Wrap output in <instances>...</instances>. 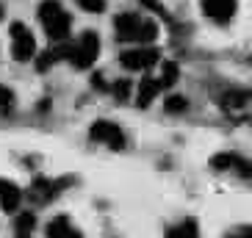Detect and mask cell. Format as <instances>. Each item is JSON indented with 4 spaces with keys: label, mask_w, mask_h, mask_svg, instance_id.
I'll return each instance as SVG.
<instances>
[{
    "label": "cell",
    "mask_w": 252,
    "mask_h": 238,
    "mask_svg": "<svg viewBox=\"0 0 252 238\" xmlns=\"http://www.w3.org/2000/svg\"><path fill=\"white\" fill-rule=\"evenodd\" d=\"M8 33H11V56H14L20 64L33 61V56H36V39H33V33H31L28 25L11 23Z\"/></svg>",
    "instance_id": "4"
},
{
    "label": "cell",
    "mask_w": 252,
    "mask_h": 238,
    "mask_svg": "<svg viewBox=\"0 0 252 238\" xmlns=\"http://www.w3.org/2000/svg\"><path fill=\"white\" fill-rule=\"evenodd\" d=\"M158 50L156 47H147V45H139L136 50H127L119 56V61H122V67L130 69V72H147L150 67H156L158 64Z\"/></svg>",
    "instance_id": "6"
},
{
    "label": "cell",
    "mask_w": 252,
    "mask_h": 238,
    "mask_svg": "<svg viewBox=\"0 0 252 238\" xmlns=\"http://www.w3.org/2000/svg\"><path fill=\"white\" fill-rule=\"evenodd\" d=\"M219 103H222V108L233 119H247V111H250V91L233 89V91H227Z\"/></svg>",
    "instance_id": "10"
},
{
    "label": "cell",
    "mask_w": 252,
    "mask_h": 238,
    "mask_svg": "<svg viewBox=\"0 0 252 238\" xmlns=\"http://www.w3.org/2000/svg\"><path fill=\"white\" fill-rule=\"evenodd\" d=\"M0 14H3V8H0Z\"/></svg>",
    "instance_id": "23"
},
{
    "label": "cell",
    "mask_w": 252,
    "mask_h": 238,
    "mask_svg": "<svg viewBox=\"0 0 252 238\" xmlns=\"http://www.w3.org/2000/svg\"><path fill=\"white\" fill-rule=\"evenodd\" d=\"M78 6H81L83 11L100 14V11H105V0H78Z\"/></svg>",
    "instance_id": "19"
},
{
    "label": "cell",
    "mask_w": 252,
    "mask_h": 238,
    "mask_svg": "<svg viewBox=\"0 0 252 238\" xmlns=\"http://www.w3.org/2000/svg\"><path fill=\"white\" fill-rule=\"evenodd\" d=\"M114 33L119 42H139V45H150L158 36V25L153 20H147L144 14L136 11H122L114 20Z\"/></svg>",
    "instance_id": "1"
},
{
    "label": "cell",
    "mask_w": 252,
    "mask_h": 238,
    "mask_svg": "<svg viewBox=\"0 0 252 238\" xmlns=\"http://www.w3.org/2000/svg\"><path fill=\"white\" fill-rule=\"evenodd\" d=\"M14 103H17V94L8 89V86H3V83H0V111L14 108Z\"/></svg>",
    "instance_id": "18"
},
{
    "label": "cell",
    "mask_w": 252,
    "mask_h": 238,
    "mask_svg": "<svg viewBox=\"0 0 252 238\" xmlns=\"http://www.w3.org/2000/svg\"><path fill=\"white\" fill-rule=\"evenodd\" d=\"M89 139L97 144H105L108 149H125V144H127L122 127L117 122H111V119H97V122H92Z\"/></svg>",
    "instance_id": "5"
},
{
    "label": "cell",
    "mask_w": 252,
    "mask_h": 238,
    "mask_svg": "<svg viewBox=\"0 0 252 238\" xmlns=\"http://www.w3.org/2000/svg\"><path fill=\"white\" fill-rule=\"evenodd\" d=\"M39 20H42V28L50 36V42H67L72 17L67 14V8L61 6L59 0H45L39 6Z\"/></svg>",
    "instance_id": "2"
},
{
    "label": "cell",
    "mask_w": 252,
    "mask_h": 238,
    "mask_svg": "<svg viewBox=\"0 0 252 238\" xmlns=\"http://www.w3.org/2000/svg\"><path fill=\"white\" fill-rule=\"evenodd\" d=\"M47 238H81V233L72 227V222H69L67 216H56V219H50L45 227Z\"/></svg>",
    "instance_id": "13"
},
{
    "label": "cell",
    "mask_w": 252,
    "mask_h": 238,
    "mask_svg": "<svg viewBox=\"0 0 252 238\" xmlns=\"http://www.w3.org/2000/svg\"><path fill=\"white\" fill-rule=\"evenodd\" d=\"M61 186H64V183H59V180L36 178L28 188V200L33 202V205H47V202H53L56 197H59Z\"/></svg>",
    "instance_id": "7"
},
{
    "label": "cell",
    "mask_w": 252,
    "mask_h": 238,
    "mask_svg": "<svg viewBox=\"0 0 252 238\" xmlns=\"http://www.w3.org/2000/svg\"><path fill=\"white\" fill-rule=\"evenodd\" d=\"M14 230H17V238H31V233L36 230V216L31 213V210H23V213H17V219H14Z\"/></svg>",
    "instance_id": "15"
},
{
    "label": "cell",
    "mask_w": 252,
    "mask_h": 238,
    "mask_svg": "<svg viewBox=\"0 0 252 238\" xmlns=\"http://www.w3.org/2000/svg\"><path fill=\"white\" fill-rule=\"evenodd\" d=\"M23 188L17 186L14 180L8 178H0V208L6 213H17L20 210V202H23Z\"/></svg>",
    "instance_id": "11"
},
{
    "label": "cell",
    "mask_w": 252,
    "mask_h": 238,
    "mask_svg": "<svg viewBox=\"0 0 252 238\" xmlns=\"http://www.w3.org/2000/svg\"><path fill=\"white\" fill-rule=\"evenodd\" d=\"M114 94L119 97V103H125L127 94H130V83H127V81H119L117 86H114Z\"/></svg>",
    "instance_id": "20"
},
{
    "label": "cell",
    "mask_w": 252,
    "mask_h": 238,
    "mask_svg": "<svg viewBox=\"0 0 252 238\" xmlns=\"http://www.w3.org/2000/svg\"><path fill=\"white\" fill-rule=\"evenodd\" d=\"M180 78V69L175 61H163V67H161V75H158V83H161V89H169V86H175Z\"/></svg>",
    "instance_id": "16"
},
{
    "label": "cell",
    "mask_w": 252,
    "mask_h": 238,
    "mask_svg": "<svg viewBox=\"0 0 252 238\" xmlns=\"http://www.w3.org/2000/svg\"><path fill=\"white\" fill-rule=\"evenodd\" d=\"M92 86H94V89H105V83H103V75H92Z\"/></svg>",
    "instance_id": "22"
},
{
    "label": "cell",
    "mask_w": 252,
    "mask_h": 238,
    "mask_svg": "<svg viewBox=\"0 0 252 238\" xmlns=\"http://www.w3.org/2000/svg\"><path fill=\"white\" fill-rule=\"evenodd\" d=\"M166 238H200V227L194 219H183V222L172 224L166 230Z\"/></svg>",
    "instance_id": "14"
},
{
    "label": "cell",
    "mask_w": 252,
    "mask_h": 238,
    "mask_svg": "<svg viewBox=\"0 0 252 238\" xmlns=\"http://www.w3.org/2000/svg\"><path fill=\"white\" fill-rule=\"evenodd\" d=\"M202 14L211 17L214 23H230L238 11V0H200Z\"/></svg>",
    "instance_id": "8"
},
{
    "label": "cell",
    "mask_w": 252,
    "mask_h": 238,
    "mask_svg": "<svg viewBox=\"0 0 252 238\" xmlns=\"http://www.w3.org/2000/svg\"><path fill=\"white\" fill-rule=\"evenodd\" d=\"M161 91V83H158V78H150V75H144L139 81V89H136V105L139 108H147L153 100H156V94Z\"/></svg>",
    "instance_id": "12"
},
{
    "label": "cell",
    "mask_w": 252,
    "mask_h": 238,
    "mask_svg": "<svg viewBox=\"0 0 252 238\" xmlns=\"http://www.w3.org/2000/svg\"><path fill=\"white\" fill-rule=\"evenodd\" d=\"M163 108H166V111L169 114H183L186 108H189V100H186V97H169V100H166V103H163Z\"/></svg>",
    "instance_id": "17"
},
{
    "label": "cell",
    "mask_w": 252,
    "mask_h": 238,
    "mask_svg": "<svg viewBox=\"0 0 252 238\" xmlns=\"http://www.w3.org/2000/svg\"><path fill=\"white\" fill-rule=\"evenodd\" d=\"M224 238H252V227H247V224L244 227H236V230H230Z\"/></svg>",
    "instance_id": "21"
},
{
    "label": "cell",
    "mask_w": 252,
    "mask_h": 238,
    "mask_svg": "<svg viewBox=\"0 0 252 238\" xmlns=\"http://www.w3.org/2000/svg\"><path fill=\"white\" fill-rule=\"evenodd\" d=\"M100 56V36L94 30H83L78 42L67 45V59L75 69H89Z\"/></svg>",
    "instance_id": "3"
},
{
    "label": "cell",
    "mask_w": 252,
    "mask_h": 238,
    "mask_svg": "<svg viewBox=\"0 0 252 238\" xmlns=\"http://www.w3.org/2000/svg\"><path fill=\"white\" fill-rule=\"evenodd\" d=\"M211 166H214L216 172H238L241 178H252L250 161L241 158V155H236V152H219V155H214Z\"/></svg>",
    "instance_id": "9"
}]
</instances>
